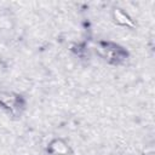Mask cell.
<instances>
[{
  "instance_id": "7a4b0ae2",
  "label": "cell",
  "mask_w": 155,
  "mask_h": 155,
  "mask_svg": "<svg viewBox=\"0 0 155 155\" xmlns=\"http://www.w3.org/2000/svg\"><path fill=\"white\" fill-rule=\"evenodd\" d=\"M113 15H114V18L117 23L124 24V25H131L132 24V21L130 19V17L124 11H121L120 8H114Z\"/></svg>"
},
{
  "instance_id": "6da1fadb",
  "label": "cell",
  "mask_w": 155,
  "mask_h": 155,
  "mask_svg": "<svg viewBox=\"0 0 155 155\" xmlns=\"http://www.w3.org/2000/svg\"><path fill=\"white\" fill-rule=\"evenodd\" d=\"M50 149L54 154H58V155H67L69 153V148H68L67 143L63 142L62 139H54L53 142H51Z\"/></svg>"
}]
</instances>
